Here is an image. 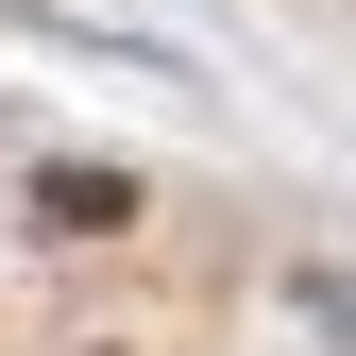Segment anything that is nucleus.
Segmentation results:
<instances>
[{
	"instance_id": "nucleus-1",
	"label": "nucleus",
	"mask_w": 356,
	"mask_h": 356,
	"mask_svg": "<svg viewBox=\"0 0 356 356\" xmlns=\"http://www.w3.org/2000/svg\"><path fill=\"white\" fill-rule=\"evenodd\" d=\"M34 238H136V187L119 170H34Z\"/></svg>"
}]
</instances>
